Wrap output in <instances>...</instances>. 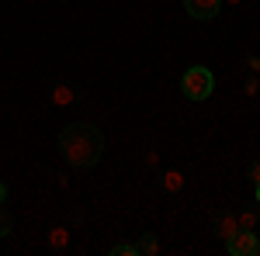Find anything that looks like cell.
Segmentation results:
<instances>
[{
  "label": "cell",
  "instance_id": "cell-14",
  "mask_svg": "<svg viewBox=\"0 0 260 256\" xmlns=\"http://www.w3.org/2000/svg\"><path fill=\"white\" fill-rule=\"evenodd\" d=\"M250 184H260V159L250 166Z\"/></svg>",
  "mask_w": 260,
  "mask_h": 256
},
{
  "label": "cell",
  "instance_id": "cell-13",
  "mask_svg": "<svg viewBox=\"0 0 260 256\" xmlns=\"http://www.w3.org/2000/svg\"><path fill=\"white\" fill-rule=\"evenodd\" d=\"M257 90H260V80L250 77V80H246V94H250V97H257Z\"/></svg>",
  "mask_w": 260,
  "mask_h": 256
},
{
  "label": "cell",
  "instance_id": "cell-16",
  "mask_svg": "<svg viewBox=\"0 0 260 256\" xmlns=\"http://www.w3.org/2000/svg\"><path fill=\"white\" fill-rule=\"evenodd\" d=\"M4 197H7V187H4V184H0V204H4Z\"/></svg>",
  "mask_w": 260,
  "mask_h": 256
},
{
  "label": "cell",
  "instance_id": "cell-10",
  "mask_svg": "<svg viewBox=\"0 0 260 256\" xmlns=\"http://www.w3.org/2000/svg\"><path fill=\"white\" fill-rule=\"evenodd\" d=\"M111 256H139V246L136 242H118V246H111Z\"/></svg>",
  "mask_w": 260,
  "mask_h": 256
},
{
  "label": "cell",
  "instance_id": "cell-18",
  "mask_svg": "<svg viewBox=\"0 0 260 256\" xmlns=\"http://www.w3.org/2000/svg\"><path fill=\"white\" fill-rule=\"evenodd\" d=\"M257 204H260V184H257Z\"/></svg>",
  "mask_w": 260,
  "mask_h": 256
},
{
  "label": "cell",
  "instance_id": "cell-2",
  "mask_svg": "<svg viewBox=\"0 0 260 256\" xmlns=\"http://www.w3.org/2000/svg\"><path fill=\"white\" fill-rule=\"evenodd\" d=\"M180 90L187 100H208L215 90V73L208 66H191L184 77H180Z\"/></svg>",
  "mask_w": 260,
  "mask_h": 256
},
{
  "label": "cell",
  "instance_id": "cell-6",
  "mask_svg": "<svg viewBox=\"0 0 260 256\" xmlns=\"http://www.w3.org/2000/svg\"><path fill=\"white\" fill-rule=\"evenodd\" d=\"M160 187L167 191V194H180V191H184V173H180V170H163Z\"/></svg>",
  "mask_w": 260,
  "mask_h": 256
},
{
  "label": "cell",
  "instance_id": "cell-3",
  "mask_svg": "<svg viewBox=\"0 0 260 256\" xmlns=\"http://www.w3.org/2000/svg\"><path fill=\"white\" fill-rule=\"evenodd\" d=\"M225 253L229 256H257L260 253V242L253 229H240L233 239H225Z\"/></svg>",
  "mask_w": 260,
  "mask_h": 256
},
{
  "label": "cell",
  "instance_id": "cell-9",
  "mask_svg": "<svg viewBox=\"0 0 260 256\" xmlns=\"http://www.w3.org/2000/svg\"><path fill=\"white\" fill-rule=\"evenodd\" d=\"M136 246H139V253H146V256H156V253H160V239L153 236V232H146Z\"/></svg>",
  "mask_w": 260,
  "mask_h": 256
},
{
  "label": "cell",
  "instance_id": "cell-17",
  "mask_svg": "<svg viewBox=\"0 0 260 256\" xmlns=\"http://www.w3.org/2000/svg\"><path fill=\"white\" fill-rule=\"evenodd\" d=\"M222 4H233V7H240V4H243V0H222Z\"/></svg>",
  "mask_w": 260,
  "mask_h": 256
},
{
  "label": "cell",
  "instance_id": "cell-8",
  "mask_svg": "<svg viewBox=\"0 0 260 256\" xmlns=\"http://www.w3.org/2000/svg\"><path fill=\"white\" fill-rule=\"evenodd\" d=\"M215 232H219L222 242H225V239H233L236 232H240V225H236V215H222L219 222H215Z\"/></svg>",
  "mask_w": 260,
  "mask_h": 256
},
{
  "label": "cell",
  "instance_id": "cell-5",
  "mask_svg": "<svg viewBox=\"0 0 260 256\" xmlns=\"http://www.w3.org/2000/svg\"><path fill=\"white\" fill-rule=\"evenodd\" d=\"M45 246H49L52 253H66V249H70V229H66V225H56V229H49V236H45Z\"/></svg>",
  "mask_w": 260,
  "mask_h": 256
},
{
  "label": "cell",
  "instance_id": "cell-15",
  "mask_svg": "<svg viewBox=\"0 0 260 256\" xmlns=\"http://www.w3.org/2000/svg\"><path fill=\"white\" fill-rule=\"evenodd\" d=\"M250 73H260V59H250Z\"/></svg>",
  "mask_w": 260,
  "mask_h": 256
},
{
  "label": "cell",
  "instance_id": "cell-4",
  "mask_svg": "<svg viewBox=\"0 0 260 256\" xmlns=\"http://www.w3.org/2000/svg\"><path fill=\"white\" fill-rule=\"evenodd\" d=\"M184 11L194 21H212L222 11V0H184Z\"/></svg>",
  "mask_w": 260,
  "mask_h": 256
},
{
  "label": "cell",
  "instance_id": "cell-12",
  "mask_svg": "<svg viewBox=\"0 0 260 256\" xmlns=\"http://www.w3.org/2000/svg\"><path fill=\"white\" fill-rule=\"evenodd\" d=\"M11 225H14V218H11L7 211H4V208H0V239H4L7 232H11Z\"/></svg>",
  "mask_w": 260,
  "mask_h": 256
},
{
  "label": "cell",
  "instance_id": "cell-7",
  "mask_svg": "<svg viewBox=\"0 0 260 256\" xmlns=\"http://www.w3.org/2000/svg\"><path fill=\"white\" fill-rule=\"evenodd\" d=\"M49 100H52L56 107H70V104L77 100V94H73V87H70V83H56V87H52V94H49Z\"/></svg>",
  "mask_w": 260,
  "mask_h": 256
},
{
  "label": "cell",
  "instance_id": "cell-11",
  "mask_svg": "<svg viewBox=\"0 0 260 256\" xmlns=\"http://www.w3.org/2000/svg\"><path fill=\"white\" fill-rule=\"evenodd\" d=\"M236 225H240V229H253V225H257V215H253V211H236Z\"/></svg>",
  "mask_w": 260,
  "mask_h": 256
},
{
  "label": "cell",
  "instance_id": "cell-1",
  "mask_svg": "<svg viewBox=\"0 0 260 256\" xmlns=\"http://www.w3.org/2000/svg\"><path fill=\"white\" fill-rule=\"evenodd\" d=\"M59 153L70 166L87 170V166H94L101 159V153H104V135H101L90 121H73V125H66L59 132Z\"/></svg>",
  "mask_w": 260,
  "mask_h": 256
}]
</instances>
